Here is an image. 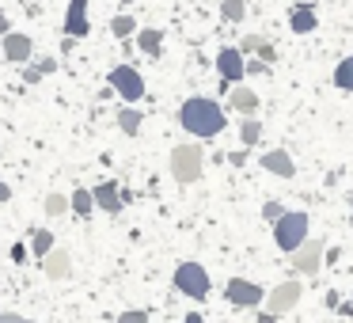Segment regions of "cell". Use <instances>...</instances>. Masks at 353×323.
I'll return each instance as SVG.
<instances>
[{
  "instance_id": "cell-35",
  "label": "cell",
  "mask_w": 353,
  "mask_h": 323,
  "mask_svg": "<svg viewBox=\"0 0 353 323\" xmlns=\"http://www.w3.org/2000/svg\"><path fill=\"white\" fill-rule=\"evenodd\" d=\"M8 31H12V27H8V16H4V8H0V39H4Z\"/></svg>"
},
{
  "instance_id": "cell-5",
  "label": "cell",
  "mask_w": 353,
  "mask_h": 323,
  "mask_svg": "<svg viewBox=\"0 0 353 323\" xmlns=\"http://www.w3.org/2000/svg\"><path fill=\"white\" fill-rule=\"evenodd\" d=\"M107 84H110V92H114L122 103H130V107L145 95V77H141L133 65H114L110 77H107Z\"/></svg>"
},
{
  "instance_id": "cell-21",
  "label": "cell",
  "mask_w": 353,
  "mask_h": 323,
  "mask_svg": "<svg viewBox=\"0 0 353 323\" xmlns=\"http://www.w3.org/2000/svg\"><path fill=\"white\" fill-rule=\"evenodd\" d=\"M114 118H118V130H122L125 137H137V133H141V110L137 107H130V103H125Z\"/></svg>"
},
{
  "instance_id": "cell-22",
  "label": "cell",
  "mask_w": 353,
  "mask_h": 323,
  "mask_svg": "<svg viewBox=\"0 0 353 323\" xmlns=\"http://www.w3.org/2000/svg\"><path fill=\"white\" fill-rule=\"evenodd\" d=\"M221 19L224 23H243L247 19V0H221Z\"/></svg>"
},
{
  "instance_id": "cell-28",
  "label": "cell",
  "mask_w": 353,
  "mask_h": 323,
  "mask_svg": "<svg viewBox=\"0 0 353 323\" xmlns=\"http://www.w3.org/2000/svg\"><path fill=\"white\" fill-rule=\"evenodd\" d=\"M281 213H285V206H281V202H266V206H262V217H266V221H277Z\"/></svg>"
},
{
  "instance_id": "cell-2",
  "label": "cell",
  "mask_w": 353,
  "mask_h": 323,
  "mask_svg": "<svg viewBox=\"0 0 353 323\" xmlns=\"http://www.w3.org/2000/svg\"><path fill=\"white\" fill-rule=\"evenodd\" d=\"M201 171H205V153H201L198 145H175L171 148V175H175V183L190 186L201 179Z\"/></svg>"
},
{
  "instance_id": "cell-23",
  "label": "cell",
  "mask_w": 353,
  "mask_h": 323,
  "mask_svg": "<svg viewBox=\"0 0 353 323\" xmlns=\"http://www.w3.org/2000/svg\"><path fill=\"white\" fill-rule=\"evenodd\" d=\"M334 84L342 88V92H353V54L338 61V69H334Z\"/></svg>"
},
{
  "instance_id": "cell-24",
  "label": "cell",
  "mask_w": 353,
  "mask_h": 323,
  "mask_svg": "<svg viewBox=\"0 0 353 323\" xmlns=\"http://www.w3.org/2000/svg\"><path fill=\"white\" fill-rule=\"evenodd\" d=\"M110 35L125 42L130 35H137V19H133V16H114V19H110Z\"/></svg>"
},
{
  "instance_id": "cell-33",
  "label": "cell",
  "mask_w": 353,
  "mask_h": 323,
  "mask_svg": "<svg viewBox=\"0 0 353 323\" xmlns=\"http://www.w3.org/2000/svg\"><path fill=\"white\" fill-rule=\"evenodd\" d=\"M270 65H262V61H247V72H251V77H259V72H266Z\"/></svg>"
},
{
  "instance_id": "cell-37",
  "label": "cell",
  "mask_w": 353,
  "mask_h": 323,
  "mask_svg": "<svg viewBox=\"0 0 353 323\" xmlns=\"http://www.w3.org/2000/svg\"><path fill=\"white\" fill-rule=\"evenodd\" d=\"M183 323H205V320H201V312H190V315H186Z\"/></svg>"
},
{
  "instance_id": "cell-19",
  "label": "cell",
  "mask_w": 353,
  "mask_h": 323,
  "mask_svg": "<svg viewBox=\"0 0 353 323\" xmlns=\"http://www.w3.org/2000/svg\"><path fill=\"white\" fill-rule=\"evenodd\" d=\"M69 209L80 217V221H88V217L95 213V198H92V190H88V186H77V190L69 194Z\"/></svg>"
},
{
  "instance_id": "cell-9",
  "label": "cell",
  "mask_w": 353,
  "mask_h": 323,
  "mask_svg": "<svg viewBox=\"0 0 353 323\" xmlns=\"http://www.w3.org/2000/svg\"><path fill=\"white\" fill-rule=\"evenodd\" d=\"M289 259H292V270H296V274H319V266H323V239H304L296 251H289Z\"/></svg>"
},
{
  "instance_id": "cell-13",
  "label": "cell",
  "mask_w": 353,
  "mask_h": 323,
  "mask_svg": "<svg viewBox=\"0 0 353 323\" xmlns=\"http://www.w3.org/2000/svg\"><path fill=\"white\" fill-rule=\"evenodd\" d=\"M239 54H254V57H259V61L262 65H274L277 61V50H274V42H266V39H262V35H243V42H239Z\"/></svg>"
},
{
  "instance_id": "cell-39",
  "label": "cell",
  "mask_w": 353,
  "mask_h": 323,
  "mask_svg": "<svg viewBox=\"0 0 353 323\" xmlns=\"http://www.w3.org/2000/svg\"><path fill=\"white\" fill-rule=\"evenodd\" d=\"M350 221H353V194H350Z\"/></svg>"
},
{
  "instance_id": "cell-40",
  "label": "cell",
  "mask_w": 353,
  "mask_h": 323,
  "mask_svg": "<svg viewBox=\"0 0 353 323\" xmlns=\"http://www.w3.org/2000/svg\"><path fill=\"white\" fill-rule=\"evenodd\" d=\"M122 4H130V0H122Z\"/></svg>"
},
{
  "instance_id": "cell-30",
  "label": "cell",
  "mask_w": 353,
  "mask_h": 323,
  "mask_svg": "<svg viewBox=\"0 0 353 323\" xmlns=\"http://www.w3.org/2000/svg\"><path fill=\"white\" fill-rule=\"evenodd\" d=\"M27 255H31V247H27V244H16V247H12V262H27Z\"/></svg>"
},
{
  "instance_id": "cell-3",
  "label": "cell",
  "mask_w": 353,
  "mask_h": 323,
  "mask_svg": "<svg viewBox=\"0 0 353 323\" xmlns=\"http://www.w3.org/2000/svg\"><path fill=\"white\" fill-rule=\"evenodd\" d=\"M274 239H277V247H281L285 255L296 251V247L307 239V213H300V209H285V213L274 221Z\"/></svg>"
},
{
  "instance_id": "cell-31",
  "label": "cell",
  "mask_w": 353,
  "mask_h": 323,
  "mask_svg": "<svg viewBox=\"0 0 353 323\" xmlns=\"http://www.w3.org/2000/svg\"><path fill=\"white\" fill-rule=\"evenodd\" d=\"M0 323H34V320H23V315H16V312H0Z\"/></svg>"
},
{
  "instance_id": "cell-4",
  "label": "cell",
  "mask_w": 353,
  "mask_h": 323,
  "mask_svg": "<svg viewBox=\"0 0 353 323\" xmlns=\"http://www.w3.org/2000/svg\"><path fill=\"white\" fill-rule=\"evenodd\" d=\"M175 289L190 300H205L209 289H213V282H209L201 262H179L175 266Z\"/></svg>"
},
{
  "instance_id": "cell-34",
  "label": "cell",
  "mask_w": 353,
  "mask_h": 323,
  "mask_svg": "<svg viewBox=\"0 0 353 323\" xmlns=\"http://www.w3.org/2000/svg\"><path fill=\"white\" fill-rule=\"evenodd\" d=\"M8 198H12V186L4 183V175H0V202H8Z\"/></svg>"
},
{
  "instance_id": "cell-7",
  "label": "cell",
  "mask_w": 353,
  "mask_h": 323,
  "mask_svg": "<svg viewBox=\"0 0 353 323\" xmlns=\"http://www.w3.org/2000/svg\"><path fill=\"white\" fill-rule=\"evenodd\" d=\"M300 297H304V285L289 277V282H281L277 289H270V297H266V312L281 320V315H289L292 308L300 304Z\"/></svg>"
},
{
  "instance_id": "cell-27",
  "label": "cell",
  "mask_w": 353,
  "mask_h": 323,
  "mask_svg": "<svg viewBox=\"0 0 353 323\" xmlns=\"http://www.w3.org/2000/svg\"><path fill=\"white\" fill-rule=\"evenodd\" d=\"M118 323H148V312H141V308H130V312L118 315Z\"/></svg>"
},
{
  "instance_id": "cell-38",
  "label": "cell",
  "mask_w": 353,
  "mask_h": 323,
  "mask_svg": "<svg viewBox=\"0 0 353 323\" xmlns=\"http://www.w3.org/2000/svg\"><path fill=\"white\" fill-rule=\"evenodd\" d=\"M338 312H342V315H353V300H350V304H338Z\"/></svg>"
},
{
  "instance_id": "cell-17",
  "label": "cell",
  "mask_w": 353,
  "mask_h": 323,
  "mask_svg": "<svg viewBox=\"0 0 353 323\" xmlns=\"http://www.w3.org/2000/svg\"><path fill=\"white\" fill-rule=\"evenodd\" d=\"M228 103H232V110H239V115L251 118L254 110H259V92H251V88H243V84H232Z\"/></svg>"
},
{
  "instance_id": "cell-18",
  "label": "cell",
  "mask_w": 353,
  "mask_h": 323,
  "mask_svg": "<svg viewBox=\"0 0 353 323\" xmlns=\"http://www.w3.org/2000/svg\"><path fill=\"white\" fill-rule=\"evenodd\" d=\"M137 46L145 57H160L163 50V31L160 27H137Z\"/></svg>"
},
{
  "instance_id": "cell-29",
  "label": "cell",
  "mask_w": 353,
  "mask_h": 323,
  "mask_svg": "<svg viewBox=\"0 0 353 323\" xmlns=\"http://www.w3.org/2000/svg\"><path fill=\"white\" fill-rule=\"evenodd\" d=\"M42 77H46V72H42L39 65H27V69H23V84H39Z\"/></svg>"
},
{
  "instance_id": "cell-32",
  "label": "cell",
  "mask_w": 353,
  "mask_h": 323,
  "mask_svg": "<svg viewBox=\"0 0 353 323\" xmlns=\"http://www.w3.org/2000/svg\"><path fill=\"white\" fill-rule=\"evenodd\" d=\"M228 164H232V168H243V164H247V153H228Z\"/></svg>"
},
{
  "instance_id": "cell-8",
  "label": "cell",
  "mask_w": 353,
  "mask_h": 323,
  "mask_svg": "<svg viewBox=\"0 0 353 323\" xmlns=\"http://www.w3.org/2000/svg\"><path fill=\"white\" fill-rule=\"evenodd\" d=\"M224 297H228L232 308H259L262 304V285L247 282V277H232L224 285Z\"/></svg>"
},
{
  "instance_id": "cell-11",
  "label": "cell",
  "mask_w": 353,
  "mask_h": 323,
  "mask_svg": "<svg viewBox=\"0 0 353 323\" xmlns=\"http://www.w3.org/2000/svg\"><path fill=\"white\" fill-rule=\"evenodd\" d=\"M0 42H4V61H12V65H27L34 57V42L19 31H8Z\"/></svg>"
},
{
  "instance_id": "cell-16",
  "label": "cell",
  "mask_w": 353,
  "mask_h": 323,
  "mask_svg": "<svg viewBox=\"0 0 353 323\" xmlns=\"http://www.w3.org/2000/svg\"><path fill=\"white\" fill-rule=\"evenodd\" d=\"M262 171H270V175H277V179H292V175H296V168H292V156L285 153V148L262 153Z\"/></svg>"
},
{
  "instance_id": "cell-12",
  "label": "cell",
  "mask_w": 353,
  "mask_h": 323,
  "mask_svg": "<svg viewBox=\"0 0 353 323\" xmlns=\"http://www.w3.org/2000/svg\"><path fill=\"white\" fill-rule=\"evenodd\" d=\"M319 27V16H315V4L312 0H300L296 8L289 12V31L292 35H312Z\"/></svg>"
},
{
  "instance_id": "cell-14",
  "label": "cell",
  "mask_w": 353,
  "mask_h": 323,
  "mask_svg": "<svg viewBox=\"0 0 353 323\" xmlns=\"http://www.w3.org/2000/svg\"><path fill=\"white\" fill-rule=\"evenodd\" d=\"M42 270H46V277L50 282H65V277L72 274V259H69V251L65 247H54V251L42 259Z\"/></svg>"
},
{
  "instance_id": "cell-20",
  "label": "cell",
  "mask_w": 353,
  "mask_h": 323,
  "mask_svg": "<svg viewBox=\"0 0 353 323\" xmlns=\"http://www.w3.org/2000/svg\"><path fill=\"white\" fill-rule=\"evenodd\" d=\"M27 247H31V255L42 262L50 251H54V232H50V228H34L31 239H27Z\"/></svg>"
},
{
  "instance_id": "cell-1",
  "label": "cell",
  "mask_w": 353,
  "mask_h": 323,
  "mask_svg": "<svg viewBox=\"0 0 353 323\" xmlns=\"http://www.w3.org/2000/svg\"><path fill=\"white\" fill-rule=\"evenodd\" d=\"M179 126H183L186 133H194V137H216V133L228 126V118H224L221 103L216 99H205V95H194V99H186L183 107H179Z\"/></svg>"
},
{
  "instance_id": "cell-6",
  "label": "cell",
  "mask_w": 353,
  "mask_h": 323,
  "mask_svg": "<svg viewBox=\"0 0 353 323\" xmlns=\"http://www.w3.org/2000/svg\"><path fill=\"white\" fill-rule=\"evenodd\" d=\"M216 72H221V92H232V84H239L247 77V57L236 46H224L216 54Z\"/></svg>"
},
{
  "instance_id": "cell-36",
  "label": "cell",
  "mask_w": 353,
  "mask_h": 323,
  "mask_svg": "<svg viewBox=\"0 0 353 323\" xmlns=\"http://www.w3.org/2000/svg\"><path fill=\"white\" fill-rule=\"evenodd\" d=\"M259 323H277V315H270V312H259Z\"/></svg>"
},
{
  "instance_id": "cell-25",
  "label": "cell",
  "mask_w": 353,
  "mask_h": 323,
  "mask_svg": "<svg viewBox=\"0 0 353 323\" xmlns=\"http://www.w3.org/2000/svg\"><path fill=\"white\" fill-rule=\"evenodd\" d=\"M259 137H262V122H254V118L239 122V141H243L247 148H251V145H259Z\"/></svg>"
},
{
  "instance_id": "cell-26",
  "label": "cell",
  "mask_w": 353,
  "mask_h": 323,
  "mask_svg": "<svg viewBox=\"0 0 353 323\" xmlns=\"http://www.w3.org/2000/svg\"><path fill=\"white\" fill-rule=\"evenodd\" d=\"M46 213L50 217H65V213H69V198H65V194H50V198H46Z\"/></svg>"
},
{
  "instance_id": "cell-10",
  "label": "cell",
  "mask_w": 353,
  "mask_h": 323,
  "mask_svg": "<svg viewBox=\"0 0 353 323\" xmlns=\"http://www.w3.org/2000/svg\"><path fill=\"white\" fill-rule=\"evenodd\" d=\"M61 31H65V39H84L92 31V23H88V0H69Z\"/></svg>"
},
{
  "instance_id": "cell-15",
  "label": "cell",
  "mask_w": 353,
  "mask_h": 323,
  "mask_svg": "<svg viewBox=\"0 0 353 323\" xmlns=\"http://www.w3.org/2000/svg\"><path fill=\"white\" fill-rule=\"evenodd\" d=\"M92 198H95V206H99L103 213H122V206H125V202H122V186H118V183H99L92 190Z\"/></svg>"
}]
</instances>
